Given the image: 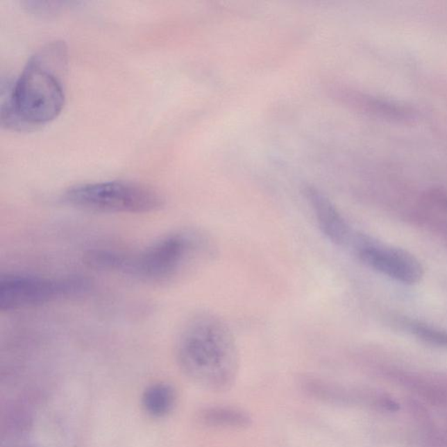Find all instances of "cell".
<instances>
[{"label":"cell","mask_w":447,"mask_h":447,"mask_svg":"<svg viewBox=\"0 0 447 447\" xmlns=\"http://www.w3.org/2000/svg\"><path fill=\"white\" fill-rule=\"evenodd\" d=\"M67 65V49L62 42L49 43L37 51L8 93L2 94V124L25 130L56 119L65 104Z\"/></svg>","instance_id":"6da1fadb"},{"label":"cell","mask_w":447,"mask_h":447,"mask_svg":"<svg viewBox=\"0 0 447 447\" xmlns=\"http://www.w3.org/2000/svg\"><path fill=\"white\" fill-rule=\"evenodd\" d=\"M176 355L184 373L212 391H226L235 384L239 354L235 335L213 313L195 314L179 332Z\"/></svg>","instance_id":"7a4b0ae2"},{"label":"cell","mask_w":447,"mask_h":447,"mask_svg":"<svg viewBox=\"0 0 447 447\" xmlns=\"http://www.w3.org/2000/svg\"><path fill=\"white\" fill-rule=\"evenodd\" d=\"M209 249L208 240L199 233L177 232L133 255L94 250L89 262L94 269L127 274L149 282H162L177 276L193 260L208 253Z\"/></svg>","instance_id":"3957f363"},{"label":"cell","mask_w":447,"mask_h":447,"mask_svg":"<svg viewBox=\"0 0 447 447\" xmlns=\"http://www.w3.org/2000/svg\"><path fill=\"white\" fill-rule=\"evenodd\" d=\"M65 204L100 213H149L164 208L160 193L137 182L114 180L87 183L64 192Z\"/></svg>","instance_id":"277c9868"},{"label":"cell","mask_w":447,"mask_h":447,"mask_svg":"<svg viewBox=\"0 0 447 447\" xmlns=\"http://www.w3.org/2000/svg\"><path fill=\"white\" fill-rule=\"evenodd\" d=\"M90 289L79 276L47 277L8 273L0 278V310L11 312L76 296Z\"/></svg>","instance_id":"5b68a950"},{"label":"cell","mask_w":447,"mask_h":447,"mask_svg":"<svg viewBox=\"0 0 447 447\" xmlns=\"http://www.w3.org/2000/svg\"><path fill=\"white\" fill-rule=\"evenodd\" d=\"M351 243L359 259L371 269L405 284L421 280V263L405 251L379 246L362 237L352 239Z\"/></svg>","instance_id":"8992f818"},{"label":"cell","mask_w":447,"mask_h":447,"mask_svg":"<svg viewBox=\"0 0 447 447\" xmlns=\"http://www.w3.org/2000/svg\"><path fill=\"white\" fill-rule=\"evenodd\" d=\"M304 193L323 235L335 245L344 246L351 244L350 226L333 202L313 186H307Z\"/></svg>","instance_id":"52a82bcc"},{"label":"cell","mask_w":447,"mask_h":447,"mask_svg":"<svg viewBox=\"0 0 447 447\" xmlns=\"http://www.w3.org/2000/svg\"><path fill=\"white\" fill-rule=\"evenodd\" d=\"M199 421L208 428L224 429H246L253 424L248 413L230 406L205 408L199 413Z\"/></svg>","instance_id":"ba28073f"},{"label":"cell","mask_w":447,"mask_h":447,"mask_svg":"<svg viewBox=\"0 0 447 447\" xmlns=\"http://www.w3.org/2000/svg\"><path fill=\"white\" fill-rule=\"evenodd\" d=\"M175 403L174 388L165 382L149 386L142 395V406L144 412L155 419L167 416L174 410Z\"/></svg>","instance_id":"9c48e42d"}]
</instances>
